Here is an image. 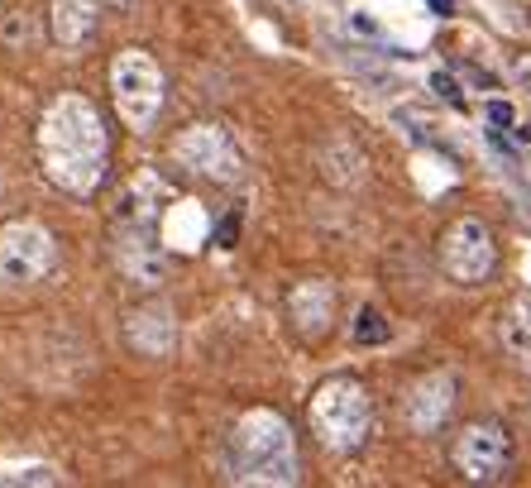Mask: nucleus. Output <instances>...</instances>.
<instances>
[{
	"instance_id": "13",
	"label": "nucleus",
	"mask_w": 531,
	"mask_h": 488,
	"mask_svg": "<svg viewBox=\"0 0 531 488\" xmlns=\"http://www.w3.org/2000/svg\"><path fill=\"white\" fill-rule=\"evenodd\" d=\"M498 335H503V350L512 355L517 369L531 374V292H517L498 321Z\"/></svg>"
},
{
	"instance_id": "22",
	"label": "nucleus",
	"mask_w": 531,
	"mask_h": 488,
	"mask_svg": "<svg viewBox=\"0 0 531 488\" xmlns=\"http://www.w3.org/2000/svg\"><path fill=\"white\" fill-rule=\"evenodd\" d=\"M426 5H431L436 15H455V0H426Z\"/></svg>"
},
{
	"instance_id": "17",
	"label": "nucleus",
	"mask_w": 531,
	"mask_h": 488,
	"mask_svg": "<svg viewBox=\"0 0 531 488\" xmlns=\"http://www.w3.org/2000/svg\"><path fill=\"white\" fill-rule=\"evenodd\" d=\"M0 484H58V474L48 465H29V469H0Z\"/></svg>"
},
{
	"instance_id": "1",
	"label": "nucleus",
	"mask_w": 531,
	"mask_h": 488,
	"mask_svg": "<svg viewBox=\"0 0 531 488\" xmlns=\"http://www.w3.org/2000/svg\"><path fill=\"white\" fill-rule=\"evenodd\" d=\"M39 158H44L48 178L72 197H87L101 187L106 168H111V134H106V120L87 96H58L44 111Z\"/></svg>"
},
{
	"instance_id": "18",
	"label": "nucleus",
	"mask_w": 531,
	"mask_h": 488,
	"mask_svg": "<svg viewBox=\"0 0 531 488\" xmlns=\"http://www.w3.org/2000/svg\"><path fill=\"white\" fill-rule=\"evenodd\" d=\"M431 91H441L450 106H465V96H460V82H455L450 72H431Z\"/></svg>"
},
{
	"instance_id": "25",
	"label": "nucleus",
	"mask_w": 531,
	"mask_h": 488,
	"mask_svg": "<svg viewBox=\"0 0 531 488\" xmlns=\"http://www.w3.org/2000/svg\"><path fill=\"white\" fill-rule=\"evenodd\" d=\"M527 422H531V417H527Z\"/></svg>"
},
{
	"instance_id": "19",
	"label": "nucleus",
	"mask_w": 531,
	"mask_h": 488,
	"mask_svg": "<svg viewBox=\"0 0 531 488\" xmlns=\"http://www.w3.org/2000/svg\"><path fill=\"white\" fill-rule=\"evenodd\" d=\"M235 240H240V211L221 216V225H216V244L221 249H235Z\"/></svg>"
},
{
	"instance_id": "7",
	"label": "nucleus",
	"mask_w": 531,
	"mask_h": 488,
	"mask_svg": "<svg viewBox=\"0 0 531 488\" xmlns=\"http://www.w3.org/2000/svg\"><path fill=\"white\" fill-rule=\"evenodd\" d=\"M115 264L130 278L134 288H158L168 278V254H163V240L154 230V216L149 211H125L120 216V230H115Z\"/></svg>"
},
{
	"instance_id": "2",
	"label": "nucleus",
	"mask_w": 531,
	"mask_h": 488,
	"mask_svg": "<svg viewBox=\"0 0 531 488\" xmlns=\"http://www.w3.org/2000/svg\"><path fill=\"white\" fill-rule=\"evenodd\" d=\"M230 479L235 484H273V488H288L302 479L292 426L278 412L254 407V412L240 417V426L230 431Z\"/></svg>"
},
{
	"instance_id": "6",
	"label": "nucleus",
	"mask_w": 531,
	"mask_h": 488,
	"mask_svg": "<svg viewBox=\"0 0 531 488\" xmlns=\"http://www.w3.org/2000/svg\"><path fill=\"white\" fill-rule=\"evenodd\" d=\"M450 460L469 484H503L512 469V436L498 422H469L450 445Z\"/></svg>"
},
{
	"instance_id": "10",
	"label": "nucleus",
	"mask_w": 531,
	"mask_h": 488,
	"mask_svg": "<svg viewBox=\"0 0 531 488\" xmlns=\"http://www.w3.org/2000/svg\"><path fill=\"white\" fill-rule=\"evenodd\" d=\"M450 412H455V374L417 378V383L407 388V398H402V417H407V426L421 431V436L441 431Z\"/></svg>"
},
{
	"instance_id": "4",
	"label": "nucleus",
	"mask_w": 531,
	"mask_h": 488,
	"mask_svg": "<svg viewBox=\"0 0 531 488\" xmlns=\"http://www.w3.org/2000/svg\"><path fill=\"white\" fill-rule=\"evenodd\" d=\"M111 96H115V111H120L125 125H134V130L154 125L158 106H163V72H158L154 53H144V48H125V53H115Z\"/></svg>"
},
{
	"instance_id": "23",
	"label": "nucleus",
	"mask_w": 531,
	"mask_h": 488,
	"mask_svg": "<svg viewBox=\"0 0 531 488\" xmlns=\"http://www.w3.org/2000/svg\"><path fill=\"white\" fill-rule=\"evenodd\" d=\"M101 5H111V10H130L134 0H101Z\"/></svg>"
},
{
	"instance_id": "15",
	"label": "nucleus",
	"mask_w": 531,
	"mask_h": 488,
	"mask_svg": "<svg viewBox=\"0 0 531 488\" xmlns=\"http://www.w3.org/2000/svg\"><path fill=\"white\" fill-rule=\"evenodd\" d=\"M364 154H359V144H350L345 134H335L331 144L321 149V173L335 182V187H354V182L364 178Z\"/></svg>"
},
{
	"instance_id": "12",
	"label": "nucleus",
	"mask_w": 531,
	"mask_h": 488,
	"mask_svg": "<svg viewBox=\"0 0 531 488\" xmlns=\"http://www.w3.org/2000/svg\"><path fill=\"white\" fill-rule=\"evenodd\" d=\"M288 316H292V326L307 335V340H321V335L331 331L335 288H331V283H321V278L297 283V288H292V297H288Z\"/></svg>"
},
{
	"instance_id": "16",
	"label": "nucleus",
	"mask_w": 531,
	"mask_h": 488,
	"mask_svg": "<svg viewBox=\"0 0 531 488\" xmlns=\"http://www.w3.org/2000/svg\"><path fill=\"white\" fill-rule=\"evenodd\" d=\"M388 340V321L378 307H359L354 316V345H383Z\"/></svg>"
},
{
	"instance_id": "9",
	"label": "nucleus",
	"mask_w": 531,
	"mask_h": 488,
	"mask_svg": "<svg viewBox=\"0 0 531 488\" xmlns=\"http://www.w3.org/2000/svg\"><path fill=\"white\" fill-rule=\"evenodd\" d=\"M173 158L197 178L240 182V149H235V139L221 125H187L173 139Z\"/></svg>"
},
{
	"instance_id": "3",
	"label": "nucleus",
	"mask_w": 531,
	"mask_h": 488,
	"mask_svg": "<svg viewBox=\"0 0 531 488\" xmlns=\"http://www.w3.org/2000/svg\"><path fill=\"white\" fill-rule=\"evenodd\" d=\"M369 426H374V402H369V388L359 378L335 374L311 393V431L326 450L354 455L369 441Z\"/></svg>"
},
{
	"instance_id": "14",
	"label": "nucleus",
	"mask_w": 531,
	"mask_h": 488,
	"mask_svg": "<svg viewBox=\"0 0 531 488\" xmlns=\"http://www.w3.org/2000/svg\"><path fill=\"white\" fill-rule=\"evenodd\" d=\"M96 34V5L91 0H53V39L63 48H82Z\"/></svg>"
},
{
	"instance_id": "24",
	"label": "nucleus",
	"mask_w": 531,
	"mask_h": 488,
	"mask_svg": "<svg viewBox=\"0 0 531 488\" xmlns=\"http://www.w3.org/2000/svg\"><path fill=\"white\" fill-rule=\"evenodd\" d=\"M517 139H527V144H531V125H522V130H517Z\"/></svg>"
},
{
	"instance_id": "8",
	"label": "nucleus",
	"mask_w": 531,
	"mask_h": 488,
	"mask_svg": "<svg viewBox=\"0 0 531 488\" xmlns=\"http://www.w3.org/2000/svg\"><path fill=\"white\" fill-rule=\"evenodd\" d=\"M441 268L455 283H465V288H479L484 278H493V268H498L493 230H488L484 221H474V216L455 221L441 235Z\"/></svg>"
},
{
	"instance_id": "5",
	"label": "nucleus",
	"mask_w": 531,
	"mask_h": 488,
	"mask_svg": "<svg viewBox=\"0 0 531 488\" xmlns=\"http://www.w3.org/2000/svg\"><path fill=\"white\" fill-rule=\"evenodd\" d=\"M58 264V240L39 221H10L0 230V288H34Z\"/></svg>"
},
{
	"instance_id": "20",
	"label": "nucleus",
	"mask_w": 531,
	"mask_h": 488,
	"mask_svg": "<svg viewBox=\"0 0 531 488\" xmlns=\"http://www.w3.org/2000/svg\"><path fill=\"white\" fill-rule=\"evenodd\" d=\"M512 77H517L522 91H531V53H517V58H512Z\"/></svg>"
},
{
	"instance_id": "21",
	"label": "nucleus",
	"mask_w": 531,
	"mask_h": 488,
	"mask_svg": "<svg viewBox=\"0 0 531 488\" xmlns=\"http://www.w3.org/2000/svg\"><path fill=\"white\" fill-rule=\"evenodd\" d=\"M488 120H493V125H512L517 115H512L508 101H488Z\"/></svg>"
},
{
	"instance_id": "11",
	"label": "nucleus",
	"mask_w": 531,
	"mask_h": 488,
	"mask_svg": "<svg viewBox=\"0 0 531 488\" xmlns=\"http://www.w3.org/2000/svg\"><path fill=\"white\" fill-rule=\"evenodd\" d=\"M125 345L144 359H168L177 345V321L163 302H139L125 311Z\"/></svg>"
}]
</instances>
